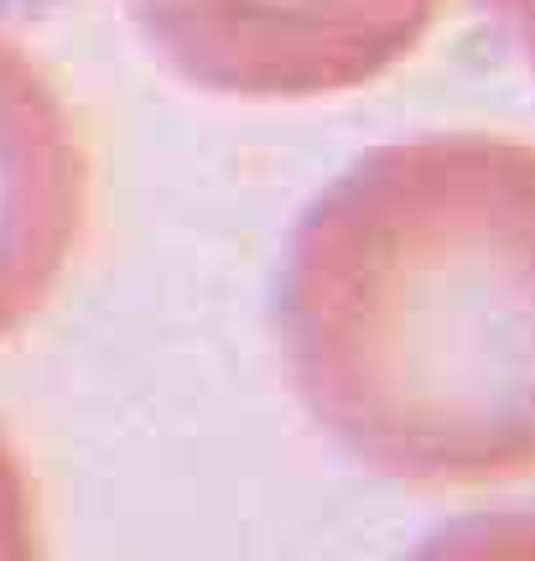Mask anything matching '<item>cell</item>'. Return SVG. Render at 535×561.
Segmentation results:
<instances>
[{
	"instance_id": "1",
	"label": "cell",
	"mask_w": 535,
	"mask_h": 561,
	"mask_svg": "<svg viewBox=\"0 0 535 561\" xmlns=\"http://www.w3.org/2000/svg\"><path fill=\"white\" fill-rule=\"evenodd\" d=\"M276 343L379 479H535V140L426 130L349 161L286 240Z\"/></svg>"
},
{
	"instance_id": "2",
	"label": "cell",
	"mask_w": 535,
	"mask_h": 561,
	"mask_svg": "<svg viewBox=\"0 0 535 561\" xmlns=\"http://www.w3.org/2000/svg\"><path fill=\"white\" fill-rule=\"evenodd\" d=\"M182 83L244 104L369 89L432 37L442 0H125Z\"/></svg>"
},
{
	"instance_id": "3",
	"label": "cell",
	"mask_w": 535,
	"mask_h": 561,
	"mask_svg": "<svg viewBox=\"0 0 535 561\" xmlns=\"http://www.w3.org/2000/svg\"><path fill=\"white\" fill-rule=\"evenodd\" d=\"M94 208V157L53 68L0 32V343L58 297Z\"/></svg>"
},
{
	"instance_id": "4",
	"label": "cell",
	"mask_w": 535,
	"mask_h": 561,
	"mask_svg": "<svg viewBox=\"0 0 535 561\" xmlns=\"http://www.w3.org/2000/svg\"><path fill=\"white\" fill-rule=\"evenodd\" d=\"M406 561H535V510H489L432 530Z\"/></svg>"
},
{
	"instance_id": "5",
	"label": "cell",
	"mask_w": 535,
	"mask_h": 561,
	"mask_svg": "<svg viewBox=\"0 0 535 561\" xmlns=\"http://www.w3.org/2000/svg\"><path fill=\"white\" fill-rule=\"evenodd\" d=\"M0 561H47L37 489L5 426H0Z\"/></svg>"
},
{
	"instance_id": "6",
	"label": "cell",
	"mask_w": 535,
	"mask_h": 561,
	"mask_svg": "<svg viewBox=\"0 0 535 561\" xmlns=\"http://www.w3.org/2000/svg\"><path fill=\"white\" fill-rule=\"evenodd\" d=\"M483 5L494 11V21L504 26V37L515 42V53L535 73V0H483Z\"/></svg>"
}]
</instances>
